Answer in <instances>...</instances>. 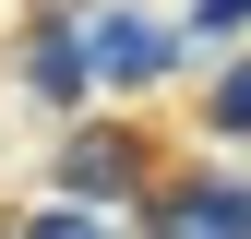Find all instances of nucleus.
Returning a JSON list of instances; mask_svg holds the SVG:
<instances>
[{
	"label": "nucleus",
	"instance_id": "f03ea898",
	"mask_svg": "<svg viewBox=\"0 0 251 239\" xmlns=\"http://www.w3.org/2000/svg\"><path fill=\"white\" fill-rule=\"evenodd\" d=\"M155 227H168V239H251V203H239V191H215V179H192V191L155 203Z\"/></svg>",
	"mask_w": 251,
	"mask_h": 239
},
{
	"label": "nucleus",
	"instance_id": "39448f33",
	"mask_svg": "<svg viewBox=\"0 0 251 239\" xmlns=\"http://www.w3.org/2000/svg\"><path fill=\"white\" fill-rule=\"evenodd\" d=\"M203 132H227V143L251 132V72H227V84H215V108H203Z\"/></svg>",
	"mask_w": 251,
	"mask_h": 239
},
{
	"label": "nucleus",
	"instance_id": "423d86ee",
	"mask_svg": "<svg viewBox=\"0 0 251 239\" xmlns=\"http://www.w3.org/2000/svg\"><path fill=\"white\" fill-rule=\"evenodd\" d=\"M239 24H251V0H192V36H215V48H227Z\"/></svg>",
	"mask_w": 251,
	"mask_h": 239
},
{
	"label": "nucleus",
	"instance_id": "f257e3e1",
	"mask_svg": "<svg viewBox=\"0 0 251 239\" xmlns=\"http://www.w3.org/2000/svg\"><path fill=\"white\" fill-rule=\"evenodd\" d=\"M168 60H179V36H168L155 12H96V24H84V84H120V96H144Z\"/></svg>",
	"mask_w": 251,
	"mask_h": 239
},
{
	"label": "nucleus",
	"instance_id": "20e7f679",
	"mask_svg": "<svg viewBox=\"0 0 251 239\" xmlns=\"http://www.w3.org/2000/svg\"><path fill=\"white\" fill-rule=\"evenodd\" d=\"M24 72H36V96H60V108H72V96H84V36H60V24H48V36L24 48Z\"/></svg>",
	"mask_w": 251,
	"mask_h": 239
},
{
	"label": "nucleus",
	"instance_id": "7ed1b4c3",
	"mask_svg": "<svg viewBox=\"0 0 251 239\" xmlns=\"http://www.w3.org/2000/svg\"><path fill=\"white\" fill-rule=\"evenodd\" d=\"M60 191H132V143H120V132H84L72 156H60Z\"/></svg>",
	"mask_w": 251,
	"mask_h": 239
}]
</instances>
